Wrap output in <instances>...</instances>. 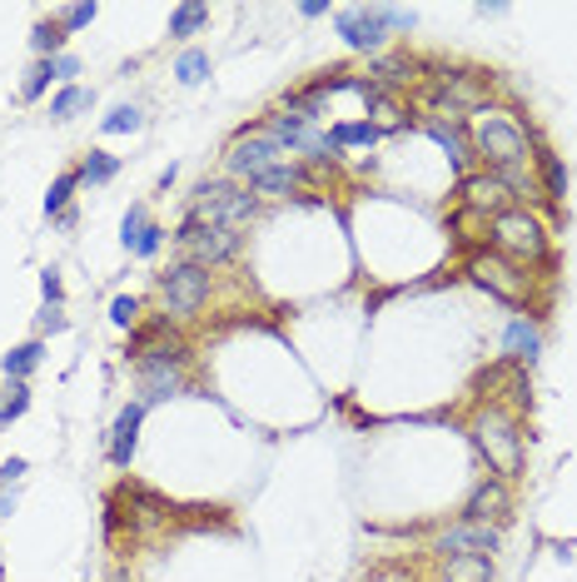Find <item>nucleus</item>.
Here are the masks:
<instances>
[{
  "label": "nucleus",
  "mask_w": 577,
  "mask_h": 582,
  "mask_svg": "<svg viewBox=\"0 0 577 582\" xmlns=\"http://www.w3.org/2000/svg\"><path fill=\"white\" fill-rule=\"evenodd\" d=\"M498 548H503V528H493V523L458 518L454 528H444L433 538V552H438V558H493Z\"/></svg>",
  "instance_id": "9d476101"
},
{
  "label": "nucleus",
  "mask_w": 577,
  "mask_h": 582,
  "mask_svg": "<svg viewBox=\"0 0 577 582\" xmlns=\"http://www.w3.org/2000/svg\"><path fill=\"white\" fill-rule=\"evenodd\" d=\"M110 582H134V578H130V572H124V568H115V572H110Z\"/></svg>",
  "instance_id": "37998d69"
},
{
  "label": "nucleus",
  "mask_w": 577,
  "mask_h": 582,
  "mask_svg": "<svg viewBox=\"0 0 577 582\" xmlns=\"http://www.w3.org/2000/svg\"><path fill=\"white\" fill-rule=\"evenodd\" d=\"M418 21L413 11H399V6H349L339 11V35L349 51H379L393 31H409Z\"/></svg>",
  "instance_id": "423d86ee"
},
{
  "label": "nucleus",
  "mask_w": 577,
  "mask_h": 582,
  "mask_svg": "<svg viewBox=\"0 0 577 582\" xmlns=\"http://www.w3.org/2000/svg\"><path fill=\"white\" fill-rule=\"evenodd\" d=\"M259 130H264L274 145H284L294 160L304 155V160H314V165H334V160H339L329 130H319L314 120H304V114H288V110L264 114V120H259Z\"/></svg>",
  "instance_id": "39448f33"
},
{
  "label": "nucleus",
  "mask_w": 577,
  "mask_h": 582,
  "mask_svg": "<svg viewBox=\"0 0 577 582\" xmlns=\"http://www.w3.org/2000/svg\"><path fill=\"white\" fill-rule=\"evenodd\" d=\"M15 513V493H6V498H0V518H11Z\"/></svg>",
  "instance_id": "79ce46f5"
},
{
  "label": "nucleus",
  "mask_w": 577,
  "mask_h": 582,
  "mask_svg": "<svg viewBox=\"0 0 577 582\" xmlns=\"http://www.w3.org/2000/svg\"><path fill=\"white\" fill-rule=\"evenodd\" d=\"M464 274L478 284L483 294H493V299L513 304V309H527L533 304V274L523 270V264L503 260L498 250H478L464 260Z\"/></svg>",
  "instance_id": "20e7f679"
},
{
  "label": "nucleus",
  "mask_w": 577,
  "mask_h": 582,
  "mask_svg": "<svg viewBox=\"0 0 577 582\" xmlns=\"http://www.w3.org/2000/svg\"><path fill=\"white\" fill-rule=\"evenodd\" d=\"M144 234H150V209H144V205H130V215L120 219V244L134 254V250L144 244Z\"/></svg>",
  "instance_id": "bb28decb"
},
{
  "label": "nucleus",
  "mask_w": 577,
  "mask_h": 582,
  "mask_svg": "<svg viewBox=\"0 0 577 582\" xmlns=\"http://www.w3.org/2000/svg\"><path fill=\"white\" fill-rule=\"evenodd\" d=\"M90 105H95V90H85V85H65V90L51 100V120H61L65 125V120H75V114L90 110Z\"/></svg>",
  "instance_id": "b1692460"
},
{
  "label": "nucleus",
  "mask_w": 577,
  "mask_h": 582,
  "mask_svg": "<svg viewBox=\"0 0 577 582\" xmlns=\"http://www.w3.org/2000/svg\"><path fill=\"white\" fill-rule=\"evenodd\" d=\"M448 229L458 234V244H464L468 254H478V250H488V244H493V219L478 215V209H464V205H458L454 219H448Z\"/></svg>",
  "instance_id": "f3484780"
},
{
  "label": "nucleus",
  "mask_w": 577,
  "mask_h": 582,
  "mask_svg": "<svg viewBox=\"0 0 577 582\" xmlns=\"http://www.w3.org/2000/svg\"><path fill=\"white\" fill-rule=\"evenodd\" d=\"M31 45H35V55H41V61H51V55H61V45H65V31H61V21H35V31H31Z\"/></svg>",
  "instance_id": "7c9ffc66"
},
{
  "label": "nucleus",
  "mask_w": 577,
  "mask_h": 582,
  "mask_svg": "<svg viewBox=\"0 0 577 582\" xmlns=\"http://www.w3.org/2000/svg\"><path fill=\"white\" fill-rule=\"evenodd\" d=\"M175 80H179V85H199V80H209V51H179V61H175Z\"/></svg>",
  "instance_id": "c756f323"
},
{
  "label": "nucleus",
  "mask_w": 577,
  "mask_h": 582,
  "mask_svg": "<svg viewBox=\"0 0 577 582\" xmlns=\"http://www.w3.org/2000/svg\"><path fill=\"white\" fill-rule=\"evenodd\" d=\"M508 513H513V488L503 479H483L464 503V523H493L498 528Z\"/></svg>",
  "instance_id": "ddd939ff"
},
{
  "label": "nucleus",
  "mask_w": 577,
  "mask_h": 582,
  "mask_svg": "<svg viewBox=\"0 0 577 582\" xmlns=\"http://www.w3.org/2000/svg\"><path fill=\"white\" fill-rule=\"evenodd\" d=\"M468 140H473V155L483 160L493 175H518V169L527 165V150H533V135L523 130V120L508 110H493V105L473 110Z\"/></svg>",
  "instance_id": "f257e3e1"
},
{
  "label": "nucleus",
  "mask_w": 577,
  "mask_h": 582,
  "mask_svg": "<svg viewBox=\"0 0 577 582\" xmlns=\"http://www.w3.org/2000/svg\"><path fill=\"white\" fill-rule=\"evenodd\" d=\"M25 408H31V388H25V384H6V388H0V424H15Z\"/></svg>",
  "instance_id": "2f4dec72"
},
{
  "label": "nucleus",
  "mask_w": 577,
  "mask_h": 582,
  "mask_svg": "<svg viewBox=\"0 0 577 582\" xmlns=\"http://www.w3.org/2000/svg\"><path fill=\"white\" fill-rule=\"evenodd\" d=\"M473 433V448L488 458V473L503 483H513L523 473V418L503 404H483L468 424Z\"/></svg>",
  "instance_id": "f03ea898"
},
{
  "label": "nucleus",
  "mask_w": 577,
  "mask_h": 582,
  "mask_svg": "<svg viewBox=\"0 0 577 582\" xmlns=\"http://www.w3.org/2000/svg\"><path fill=\"white\" fill-rule=\"evenodd\" d=\"M120 175V160L105 155V150H90L80 165V185H110V179Z\"/></svg>",
  "instance_id": "a878e982"
},
{
  "label": "nucleus",
  "mask_w": 577,
  "mask_h": 582,
  "mask_svg": "<svg viewBox=\"0 0 577 582\" xmlns=\"http://www.w3.org/2000/svg\"><path fill=\"white\" fill-rule=\"evenodd\" d=\"M140 424H144V404L134 398V404L120 408V418H115V428H110V463L115 469H130L134 448H140Z\"/></svg>",
  "instance_id": "4468645a"
},
{
  "label": "nucleus",
  "mask_w": 577,
  "mask_h": 582,
  "mask_svg": "<svg viewBox=\"0 0 577 582\" xmlns=\"http://www.w3.org/2000/svg\"><path fill=\"white\" fill-rule=\"evenodd\" d=\"M209 289H215V274L195 260H179L160 274V304H165V319H195L209 304Z\"/></svg>",
  "instance_id": "0eeeda50"
},
{
  "label": "nucleus",
  "mask_w": 577,
  "mask_h": 582,
  "mask_svg": "<svg viewBox=\"0 0 577 582\" xmlns=\"http://www.w3.org/2000/svg\"><path fill=\"white\" fill-rule=\"evenodd\" d=\"M185 364H165V359H140L134 364V384H140V404H165V398L185 394Z\"/></svg>",
  "instance_id": "f8f14e48"
},
{
  "label": "nucleus",
  "mask_w": 577,
  "mask_h": 582,
  "mask_svg": "<svg viewBox=\"0 0 577 582\" xmlns=\"http://www.w3.org/2000/svg\"><path fill=\"white\" fill-rule=\"evenodd\" d=\"M209 25V6L205 0H185V6H175L170 11V35L175 41H189V35H199Z\"/></svg>",
  "instance_id": "5701e85b"
},
{
  "label": "nucleus",
  "mask_w": 577,
  "mask_h": 582,
  "mask_svg": "<svg viewBox=\"0 0 577 582\" xmlns=\"http://www.w3.org/2000/svg\"><path fill=\"white\" fill-rule=\"evenodd\" d=\"M304 165L300 160H288V165H274V169H264V175H254L249 179V189H254L259 199H288V195H300L304 189Z\"/></svg>",
  "instance_id": "dca6fc26"
},
{
  "label": "nucleus",
  "mask_w": 577,
  "mask_h": 582,
  "mask_svg": "<svg viewBox=\"0 0 577 582\" xmlns=\"http://www.w3.org/2000/svg\"><path fill=\"white\" fill-rule=\"evenodd\" d=\"M65 314H61V304H45L41 309V319H35V333H65Z\"/></svg>",
  "instance_id": "c9c22d12"
},
{
  "label": "nucleus",
  "mask_w": 577,
  "mask_h": 582,
  "mask_svg": "<svg viewBox=\"0 0 577 582\" xmlns=\"http://www.w3.org/2000/svg\"><path fill=\"white\" fill-rule=\"evenodd\" d=\"M363 100H369V125L379 130V135H383V130H403V125H409V120H403V105L393 100L383 85L369 80V85H363Z\"/></svg>",
  "instance_id": "a211bd4d"
},
{
  "label": "nucleus",
  "mask_w": 577,
  "mask_h": 582,
  "mask_svg": "<svg viewBox=\"0 0 577 582\" xmlns=\"http://www.w3.org/2000/svg\"><path fill=\"white\" fill-rule=\"evenodd\" d=\"M537 349H543V333H537V323H527V319H513V323H508L503 354L513 359V364H533Z\"/></svg>",
  "instance_id": "6ab92c4d"
},
{
  "label": "nucleus",
  "mask_w": 577,
  "mask_h": 582,
  "mask_svg": "<svg viewBox=\"0 0 577 582\" xmlns=\"http://www.w3.org/2000/svg\"><path fill=\"white\" fill-rule=\"evenodd\" d=\"M51 70H55V80H75V75H80V61H75V55H51Z\"/></svg>",
  "instance_id": "e433bc0d"
},
{
  "label": "nucleus",
  "mask_w": 577,
  "mask_h": 582,
  "mask_svg": "<svg viewBox=\"0 0 577 582\" xmlns=\"http://www.w3.org/2000/svg\"><path fill=\"white\" fill-rule=\"evenodd\" d=\"M537 169H543V199L553 209H563L567 205V165H563V155H553V150H537Z\"/></svg>",
  "instance_id": "aec40b11"
},
{
  "label": "nucleus",
  "mask_w": 577,
  "mask_h": 582,
  "mask_svg": "<svg viewBox=\"0 0 577 582\" xmlns=\"http://www.w3.org/2000/svg\"><path fill=\"white\" fill-rule=\"evenodd\" d=\"M423 135L433 140L438 150H448V165L458 169V179L468 175V165H473V140L464 135V125H448V120H418Z\"/></svg>",
  "instance_id": "2eb2a0df"
},
{
  "label": "nucleus",
  "mask_w": 577,
  "mask_h": 582,
  "mask_svg": "<svg viewBox=\"0 0 577 582\" xmlns=\"http://www.w3.org/2000/svg\"><path fill=\"white\" fill-rule=\"evenodd\" d=\"M160 244H165V229H160V224H150V234H144V244H140L134 254H140V260H155V254H160Z\"/></svg>",
  "instance_id": "ea45409f"
},
{
  "label": "nucleus",
  "mask_w": 577,
  "mask_h": 582,
  "mask_svg": "<svg viewBox=\"0 0 577 582\" xmlns=\"http://www.w3.org/2000/svg\"><path fill=\"white\" fill-rule=\"evenodd\" d=\"M0 582H6V562H0Z\"/></svg>",
  "instance_id": "c03bdc74"
},
{
  "label": "nucleus",
  "mask_w": 577,
  "mask_h": 582,
  "mask_svg": "<svg viewBox=\"0 0 577 582\" xmlns=\"http://www.w3.org/2000/svg\"><path fill=\"white\" fill-rule=\"evenodd\" d=\"M55 80V70H51V61H35L31 70H25V80H21V100H41L45 95V85Z\"/></svg>",
  "instance_id": "473e14b6"
},
{
  "label": "nucleus",
  "mask_w": 577,
  "mask_h": 582,
  "mask_svg": "<svg viewBox=\"0 0 577 582\" xmlns=\"http://www.w3.org/2000/svg\"><path fill=\"white\" fill-rule=\"evenodd\" d=\"M300 15L304 21H319V15H329V6H324V0H309V6H300Z\"/></svg>",
  "instance_id": "a19ab883"
},
{
  "label": "nucleus",
  "mask_w": 577,
  "mask_h": 582,
  "mask_svg": "<svg viewBox=\"0 0 577 582\" xmlns=\"http://www.w3.org/2000/svg\"><path fill=\"white\" fill-rule=\"evenodd\" d=\"M458 199H464V209H478V215H488V219L518 209V189L508 185L503 175H493V169H478V175L458 179Z\"/></svg>",
  "instance_id": "9b49d317"
},
{
  "label": "nucleus",
  "mask_w": 577,
  "mask_h": 582,
  "mask_svg": "<svg viewBox=\"0 0 577 582\" xmlns=\"http://www.w3.org/2000/svg\"><path fill=\"white\" fill-rule=\"evenodd\" d=\"M105 135H134V130H144V114L134 110V105H115L110 114L100 120Z\"/></svg>",
  "instance_id": "c85d7f7f"
},
{
  "label": "nucleus",
  "mask_w": 577,
  "mask_h": 582,
  "mask_svg": "<svg viewBox=\"0 0 577 582\" xmlns=\"http://www.w3.org/2000/svg\"><path fill=\"white\" fill-rule=\"evenodd\" d=\"M75 189H80V169H65V175L51 185V195H45V215L61 219L65 209H70V195H75Z\"/></svg>",
  "instance_id": "cd10ccee"
},
{
  "label": "nucleus",
  "mask_w": 577,
  "mask_h": 582,
  "mask_svg": "<svg viewBox=\"0 0 577 582\" xmlns=\"http://www.w3.org/2000/svg\"><path fill=\"white\" fill-rule=\"evenodd\" d=\"M41 294H45V304H61L65 299V284H61V274H55V270L41 274Z\"/></svg>",
  "instance_id": "4c0bfd02"
},
{
  "label": "nucleus",
  "mask_w": 577,
  "mask_h": 582,
  "mask_svg": "<svg viewBox=\"0 0 577 582\" xmlns=\"http://www.w3.org/2000/svg\"><path fill=\"white\" fill-rule=\"evenodd\" d=\"M110 319L120 323V329H134V323H140V299H134V294H115V299H110Z\"/></svg>",
  "instance_id": "f704fd0d"
},
{
  "label": "nucleus",
  "mask_w": 577,
  "mask_h": 582,
  "mask_svg": "<svg viewBox=\"0 0 577 582\" xmlns=\"http://www.w3.org/2000/svg\"><path fill=\"white\" fill-rule=\"evenodd\" d=\"M288 160H294V155H288L284 145H274V140H269L259 125H244L235 140H229V150H225V169H229L235 179H244V185H249L254 175H264V169L288 165Z\"/></svg>",
  "instance_id": "1a4fd4ad"
},
{
  "label": "nucleus",
  "mask_w": 577,
  "mask_h": 582,
  "mask_svg": "<svg viewBox=\"0 0 577 582\" xmlns=\"http://www.w3.org/2000/svg\"><path fill=\"white\" fill-rule=\"evenodd\" d=\"M41 359H45V343L31 339V343H15L11 354L0 359V369H6V378H11V384H25V378L41 369Z\"/></svg>",
  "instance_id": "412c9836"
},
{
  "label": "nucleus",
  "mask_w": 577,
  "mask_h": 582,
  "mask_svg": "<svg viewBox=\"0 0 577 582\" xmlns=\"http://www.w3.org/2000/svg\"><path fill=\"white\" fill-rule=\"evenodd\" d=\"M95 15H100V6H95V0H85V6H65V11H61V31H65V35H70V31H85Z\"/></svg>",
  "instance_id": "72a5a7b5"
},
{
  "label": "nucleus",
  "mask_w": 577,
  "mask_h": 582,
  "mask_svg": "<svg viewBox=\"0 0 577 582\" xmlns=\"http://www.w3.org/2000/svg\"><path fill=\"white\" fill-rule=\"evenodd\" d=\"M25 473H31V463H25V458H6V463H0V483H21Z\"/></svg>",
  "instance_id": "58836bf2"
},
{
  "label": "nucleus",
  "mask_w": 577,
  "mask_h": 582,
  "mask_svg": "<svg viewBox=\"0 0 577 582\" xmlns=\"http://www.w3.org/2000/svg\"><path fill=\"white\" fill-rule=\"evenodd\" d=\"M438 582H493V558H444Z\"/></svg>",
  "instance_id": "4be33fe9"
},
{
  "label": "nucleus",
  "mask_w": 577,
  "mask_h": 582,
  "mask_svg": "<svg viewBox=\"0 0 577 582\" xmlns=\"http://www.w3.org/2000/svg\"><path fill=\"white\" fill-rule=\"evenodd\" d=\"M334 150H353V145H379V130L369 120H344V125H329Z\"/></svg>",
  "instance_id": "393cba45"
},
{
  "label": "nucleus",
  "mask_w": 577,
  "mask_h": 582,
  "mask_svg": "<svg viewBox=\"0 0 577 582\" xmlns=\"http://www.w3.org/2000/svg\"><path fill=\"white\" fill-rule=\"evenodd\" d=\"M195 209L205 224H219V229H244L249 219L259 215V195L249 185H229V179H215V185H199L195 189Z\"/></svg>",
  "instance_id": "6e6552de"
},
{
  "label": "nucleus",
  "mask_w": 577,
  "mask_h": 582,
  "mask_svg": "<svg viewBox=\"0 0 577 582\" xmlns=\"http://www.w3.org/2000/svg\"><path fill=\"white\" fill-rule=\"evenodd\" d=\"M488 250H498L503 260L523 264V270H553V234H547V224L533 209H508V215H498Z\"/></svg>",
  "instance_id": "7ed1b4c3"
}]
</instances>
